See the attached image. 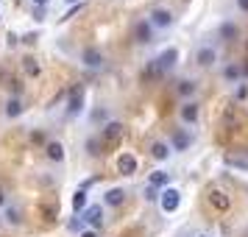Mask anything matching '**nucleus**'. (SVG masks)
Instances as JSON below:
<instances>
[{"instance_id": "f257e3e1", "label": "nucleus", "mask_w": 248, "mask_h": 237, "mask_svg": "<svg viewBox=\"0 0 248 237\" xmlns=\"http://www.w3.org/2000/svg\"><path fill=\"white\" fill-rule=\"evenodd\" d=\"M159 204H162L165 212H176L181 206V192L176 187H165V190L159 192Z\"/></svg>"}, {"instance_id": "f03ea898", "label": "nucleus", "mask_w": 248, "mask_h": 237, "mask_svg": "<svg viewBox=\"0 0 248 237\" xmlns=\"http://www.w3.org/2000/svg\"><path fill=\"white\" fill-rule=\"evenodd\" d=\"M81 109H84V87L76 84V87L70 90V95H67V117L81 114Z\"/></svg>"}, {"instance_id": "7ed1b4c3", "label": "nucleus", "mask_w": 248, "mask_h": 237, "mask_svg": "<svg viewBox=\"0 0 248 237\" xmlns=\"http://www.w3.org/2000/svg\"><path fill=\"white\" fill-rule=\"evenodd\" d=\"M151 28H170L173 25V12L170 9H165V6H156L154 12H151Z\"/></svg>"}, {"instance_id": "20e7f679", "label": "nucleus", "mask_w": 248, "mask_h": 237, "mask_svg": "<svg viewBox=\"0 0 248 237\" xmlns=\"http://www.w3.org/2000/svg\"><path fill=\"white\" fill-rule=\"evenodd\" d=\"M81 221L95 232V229H101V223H103V209L98 206V204H92V206H87V209L81 212Z\"/></svg>"}, {"instance_id": "39448f33", "label": "nucleus", "mask_w": 248, "mask_h": 237, "mask_svg": "<svg viewBox=\"0 0 248 237\" xmlns=\"http://www.w3.org/2000/svg\"><path fill=\"white\" fill-rule=\"evenodd\" d=\"M154 62L159 64V70H162V73H168V70L176 67V62H179V50H176V47H168V50H162Z\"/></svg>"}, {"instance_id": "423d86ee", "label": "nucleus", "mask_w": 248, "mask_h": 237, "mask_svg": "<svg viewBox=\"0 0 248 237\" xmlns=\"http://www.w3.org/2000/svg\"><path fill=\"white\" fill-rule=\"evenodd\" d=\"M215 62H217V50H215L212 45H203L195 50V64L198 67H212Z\"/></svg>"}, {"instance_id": "0eeeda50", "label": "nucleus", "mask_w": 248, "mask_h": 237, "mask_svg": "<svg viewBox=\"0 0 248 237\" xmlns=\"http://www.w3.org/2000/svg\"><path fill=\"white\" fill-rule=\"evenodd\" d=\"M117 173H120V176H134L137 173V157L134 154H120V157H117Z\"/></svg>"}, {"instance_id": "6e6552de", "label": "nucleus", "mask_w": 248, "mask_h": 237, "mask_svg": "<svg viewBox=\"0 0 248 237\" xmlns=\"http://www.w3.org/2000/svg\"><path fill=\"white\" fill-rule=\"evenodd\" d=\"M206 198H209V204H212L215 209H220V212H226V209L232 206V198H229V195H226L223 190H217V187H212Z\"/></svg>"}, {"instance_id": "1a4fd4ad", "label": "nucleus", "mask_w": 248, "mask_h": 237, "mask_svg": "<svg viewBox=\"0 0 248 237\" xmlns=\"http://www.w3.org/2000/svg\"><path fill=\"white\" fill-rule=\"evenodd\" d=\"M81 62H84L87 67H92V70H101L103 67V53L98 50V47H87V50L81 53Z\"/></svg>"}, {"instance_id": "9d476101", "label": "nucleus", "mask_w": 248, "mask_h": 237, "mask_svg": "<svg viewBox=\"0 0 248 237\" xmlns=\"http://www.w3.org/2000/svg\"><path fill=\"white\" fill-rule=\"evenodd\" d=\"M101 137L106 140V142H117V140L123 137V123H117V120H109V123L103 126Z\"/></svg>"}, {"instance_id": "9b49d317", "label": "nucleus", "mask_w": 248, "mask_h": 237, "mask_svg": "<svg viewBox=\"0 0 248 237\" xmlns=\"http://www.w3.org/2000/svg\"><path fill=\"white\" fill-rule=\"evenodd\" d=\"M45 154H47V159H50V162H64V145H62L59 140H47Z\"/></svg>"}, {"instance_id": "f8f14e48", "label": "nucleus", "mask_w": 248, "mask_h": 237, "mask_svg": "<svg viewBox=\"0 0 248 237\" xmlns=\"http://www.w3.org/2000/svg\"><path fill=\"white\" fill-rule=\"evenodd\" d=\"M123 201H125V190H120V187H112V190H106V195H103V204L106 206H120Z\"/></svg>"}, {"instance_id": "ddd939ff", "label": "nucleus", "mask_w": 248, "mask_h": 237, "mask_svg": "<svg viewBox=\"0 0 248 237\" xmlns=\"http://www.w3.org/2000/svg\"><path fill=\"white\" fill-rule=\"evenodd\" d=\"M151 31H154L151 23H148V20H140V23H137V31H134L137 42H140V45H148V42H151Z\"/></svg>"}, {"instance_id": "4468645a", "label": "nucleus", "mask_w": 248, "mask_h": 237, "mask_svg": "<svg viewBox=\"0 0 248 237\" xmlns=\"http://www.w3.org/2000/svg\"><path fill=\"white\" fill-rule=\"evenodd\" d=\"M170 142H173V148H176V151H187V148L192 145V134H190V131H176Z\"/></svg>"}, {"instance_id": "2eb2a0df", "label": "nucleus", "mask_w": 248, "mask_h": 237, "mask_svg": "<svg viewBox=\"0 0 248 237\" xmlns=\"http://www.w3.org/2000/svg\"><path fill=\"white\" fill-rule=\"evenodd\" d=\"M181 120H184V123H195V120H198V103L195 101H187L184 103V106H181Z\"/></svg>"}, {"instance_id": "dca6fc26", "label": "nucleus", "mask_w": 248, "mask_h": 237, "mask_svg": "<svg viewBox=\"0 0 248 237\" xmlns=\"http://www.w3.org/2000/svg\"><path fill=\"white\" fill-rule=\"evenodd\" d=\"M151 157L159 159V162H165V159L170 157V145L168 142H162V140H156V142L151 145Z\"/></svg>"}, {"instance_id": "f3484780", "label": "nucleus", "mask_w": 248, "mask_h": 237, "mask_svg": "<svg viewBox=\"0 0 248 237\" xmlns=\"http://www.w3.org/2000/svg\"><path fill=\"white\" fill-rule=\"evenodd\" d=\"M168 181H170V173H165V170H156V173H151V179H148V184L154 187V190H165L168 187Z\"/></svg>"}, {"instance_id": "a211bd4d", "label": "nucleus", "mask_w": 248, "mask_h": 237, "mask_svg": "<svg viewBox=\"0 0 248 237\" xmlns=\"http://www.w3.org/2000/svg\"><path fill=\"white\" fill-rule=\"evenodd\" d=\"M25 112V106H23V101H20V98H9V101H6V114H9V117H20V114Z\"/></svg>"}, {"instance_id": "6ab92c4d", "label": "nucleus", "mask_w": 248, "mask_h": 237, "mask_svg": "<svg viewBox=\"0 0 248 237\" xmlns=\"http://www.w3.org/2000/svg\"><path fill=\"white\" fill-rule=\"evenodd\" d=\"M220 36H223L226 42H234L237 36H240V28H237L234 23H223L220 25Z\"/></svg>"}, {"instance_id": "aec40b11", "label": "nucleus", "mask_w": 248, "mask_h": 237, "mask_svg": "<svg viewBox=\"0 0 248 237\" xmlns=\"http://www.w3.org/2000/svg\"><path fill=\"white\" fill-rule=\"evenodd\" d=\"M23 70H25V76L36 79V76H39V64H36V59L34 56H25L23 59Z\"/></svg>"}, {"instance_id": "412c9836", "label": "nucleus", "mask_w": 248, "mask_h": 237, "mask_svg": "<svg viewBox=\"0 0 248 237\" xmlns=\"http://www.w3.org/2000/svg\"><path fill=\"white\" fill-rule=\"evenodd\" d=\"M73 209L76 212H84L87 209V190H76V195H73Z\"/></svg>"}, {"instance_id": "4be33fe9", "label": "nucleus", "mask_w": 248, "mask_h": 237, "mask_svg": "<svg viewBox=\"0 0 248 237\" xmlns=\"http://www.w3.org/2000/svg\"><path fill=\"white\" fill-rule=\"evenodd\" d=\"M176 90H179V95H192L198 87H195V81H192V79H184V81H179V87H176Z\"/></svg>"}, {"instance_id": "5701e85b", "label": "nucleus", "mask_w": 248, "mask_h": 237, "mask_svg": "<svg viewBox=\"0 0 248 237\" xmlns=\"http://www.w3.org/2000/svg\"><path fill=\"white\" fill-rule=\"evenodd\" d=\"M240 76H243V70L237 67V64H229V67L223 70V79L226 81H240Z\"/></svg>"}, {"instance_id": "b1692460", "label": "nucleus", "mask_w": 248, "mask_h": 237, "mask_svg": "<svg viewBox=\"0 0 248 237\" xmlns=\"http://www.w3.org/2000/svg\"><path fill=\"white\" fill-rule=\"evenodd\" d=\"M6 221L12 226H20L23 223V218H20V209H14V206H6Z\"/></svg>"}, {"instance_id": "393cba45", "label": "nucleus", "mask_w": 248, "mask_h": 237, "mask_svg": "<svg viewBox=\"0 0 248 237\" xmlns=\"http://www.w3.org/2000/svg\"><path fill=\"white\" fill-rule=\"evenodd\" d=\"M87 154H92V157H101V140H95V137H90L87 140Z\"/></svg>"}, {"instance_id": "a878e982", "label": "nucleus", "mask_w": 248, "mask_h": 237, "mask_svg": "<svg viewBox=\"0 0 248 237\" xmlns=\"http://www.w3.org/2000/svg\"><path fill=\"white\" fill-rule=\"evenodd\" d=\"M226 165H234V168L248 170V159H234V157H226Z\"/></svg>"}, {"instance_id": "bb28decb", "label": "nucleus", "mask_w": 248, "mask_h": 237, "mask_svg": "<svg viewBox=\"0 0 248 237\" xmlns=\"http://www.w3.org/2000/svg\"><path fill=\"white\" fill-rule=\"evenodd\" d=\"M70 232H84V221H81V218H73V221H70Z\"/></svg>"}, {"instance_id": "cd10ccee", "label": "nucleus", "mask_w": 248, "mask_h": 237, "mask_svg": "<svg viewBox=\"0 0 248 237\" xmlns=\"http://www.w3.org/2000/svg\"><path fill=\"white\" fill-rule=\"evenodd\" d=\"M248 98V84H240L237 87V101H246Z\"/></svg>"}, {"instance_id": "c85d7f7f", "label": "nucleus", "mask_w": 248, "mask_h": 237, "mask_svg": "<svg viewBox=\"0 0 248 237\" xmlns=\"http://www.w3.org/2000/svg\"><path fill=\"white\" fill-rule=\"evenodd\" d=\"M31 140H34V142H45V145H47V140H45L42 131H31Z\"/></svg>"}, {"instance_id": "c756f323", "label": "nucleus", "mask_w": 248, "mask_h": 237, "mask_svg": "<svg viewBox=\"0 0 248 237\" xmlns=\"http://www.w3.org/2000/svg\"><path fill=\"white\" fill-rule=\"evenodd\" d=\"M0 206H3V209L9 206V195H6V190H3V187H0Z\"/></svg>"}, {"instance_id": "7c9ffc66", "label": "nucleus", "mask_w": 248, "mask_h": 237, "mask_svg": "<svg viewBox=\"0 0 248 237\" xmlns=\"http://www.w3.org/2000/svg\"><path fill=\"white\" fill-rule=\"evenodd\" d=\"M81 9H84V3H76V6H73V9H70L67 14H64V17H73V14H78Z\"/></svg>"}, {"instance_id": "2f4dec72", "label": "nucleus", "mask_w": 248, "mask_h": 237, "mask_svg": "<svg viewBox=\"0 0 248 237\" xmlns=\"http://www.w3.org/2000/svg\"><path fill=\"white\" fill-rule=\"evenodd\" d=\"M31 3H34L36 9H45V6H50V0H31Z\"/></svg>"}, {"instance_id": "473e14b6", "label": "nucleus", "mask_w": 248, "mask_h": 237, "mask_svg": "<svg viewBox=\"0 0 248 237\" xmlns=\"http://www.w3.org/2000/svg\"><path fill=\"white\" fill-rule=\"evenodd\" d=\"M78 237H98V232H92V229H84Z\"/></svg>"}, {"instance_id": "72a5a7b5", "label": "nucleus", "mask_w": 248, "mask_h": 237, "mask_svg": "<svg viewBox=\"0 0 248 237\" xmlns=\"http://www.w3.org/2000/svg\"><path fill=\"white\" fill-rule=\"evenodd\" d=\"M145 198H151V201H154V198H156V190H154V187H148V190H145Z\"/></svg>"}, {"instance_id": "f704fd0d", "label": "nucleus", "mask_w": 248, "mask_h": 237, "mask_svg": "<svg viewBox=\"0 0 248 237\" xmlns=\"http://www.w3.org/2000/svg\"><path fill=\"white\" fill-rule=\"evenodd\" d=\"M92 117H95V120H103V117H106V109H98V112L92 114Z\"/></svg>"}, {"instance_id": "c9c22d12", "label": "nucleus", "mask_w": 248, "mask_h": 237, "mask_svg": "<svg viewBox=\"0 0 248 237\" xmlns=\"http://www.w3.org/2000/svg\"><path fill=\"white\" fill-rule=\"evenodd\" d=\"M237 6H240V12H248V0H237Z\"/></svg>"}, {"instance_id": "e433bc0d", "label": "nucleus", "mask_w": 248, "mask_h": 237, "mask_svg": "<svg viewBox=\"0 0 248 237\" xmlns=\"http://www.w3.org/2000/svg\"><path fill=\"white\" fill-rule=\"evenodd\" d=\"M240 70H243V76H246V79H248V64H243V67H240Z\"/></svg>"}, {"instance_id": "4c0bfd02", "label": "nucleus", "mask_w": 248, "mask_h": 237, "mask_svg": "<svg viewBox=\"0 0 248 237\" xmlns=\"http://www.w3.org/2000/svg\"><path fill=\"white\" fill-rule=\"evenodd\" d=\"M64 3H67V6H70V3H73V6H76V3H81V0H64Z\"/></svg>"}, {"instance_id": "58836bf2", "label": "nucleus", "mask_w": 248, "mask_h": 237, "mask_svg": "<svg viewBox=\"0 0 248 237\" xmlns=\"http://www.w3.org/2000/svg\"><path fill=\"white\" fill-rule=\"evenodd\" d=\"M198 237H206V235H198Z\"/></svg>"}]
</instances>
